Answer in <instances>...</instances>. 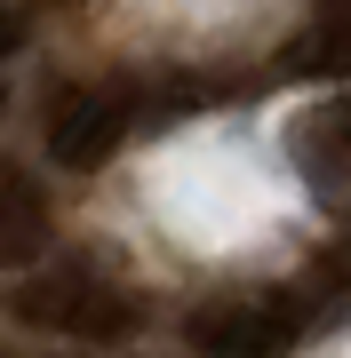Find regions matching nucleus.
<instances>
[{"mask_svg":"<svg viewBox=\"0 0 351 358\" xmlns=\"http://www.w3.org/2000/svg\"><path fill=\"white\" fill-rule=\"evenodd\" d=\"M184 334H192L200 358H287L312 334V310H303L296 287H280V294H223V303H200Z\"/></svg>","mask_w":351,"mask_h":358,"instance_id":"obj_2","label":"nucleus"},{"mask_svg":"<svg viewBox=\"0 0 351 358\" xmlns=\"http://www.w3.org/2000/svg\"><path fill=\"white\" fill-rule=\"evenodd\" d=\"M40 247H48V199L32 192V176L0 167V271L40 263Z\"/></svg>","mask_w":351,"mask_h":358,"instance_id":"obj_5","label":"nucleus"},{"mask_svg":"<svg viewBox=\"0 0 351 358\" xmlns=\"http://www.w3.org/2000/svg\"><path fill=\"white\" fill-rule=\"evenodd\" d=\"M8 40H16V24H8V16H0V56H8Z\"/></svg>","mask_w":351,"mask_h":358,"instance_id":"obj_8","label":"nucleus"},{"mask_svg":"<svg viewBox=\"0 0 351 358\" xmlns=\"http://www.w3.org/2000/svg\"><path fill=\"white\" fill-rule=\"evenodd\" d=\"M8 319H25L40 334H80V343H128L136 334V294L112 287L104 271L56 263V271L8 279Z\"/></svg>","mask_w":351,"mask_h":358,"instance_id":"obj_1","label":"nucleus"},{"mask_svg":"<svg viewBox=\"0 0 351 358\" xmlns=\"http://www.w3.org/2000/svg\"><path fill=\"white\" fill-rule=\"evenodd\" d=\"M296 294H303V310H312V327L351 319V247H327V255H319V271H312Z\"/></svg>","mask_w":351,"mask_h":358,"instance_id":"obj_7","label":"nucleus"},{"mask_svg":"<svg viewBox=\"0 0 351 358\" xmlns=\"http://www.w3.org/2000/svg\"><path fill=\"white\" fill-rule=\"evenodd\" d=\"M287 152H296V176L312 183L319 199L351 192V96H327L287 128Z\"/></svg>","mask_w":351,"mask_h":358,"instance_id":"obj_4","label":"nucleus"},{"mask_svg":"<svg viewBox=\"0 0 351 358\" xmlns=\"http://www.w3.org/2000/svg\"><path fill=\"white\" fill-rule=\"evenodd\" d=\"M128 128H136V96L128 88H80V96H64L48 112V159L56 167H104Z\"/></svg>","mask_w":351,"mask_h":358,"instance_id":"obj_3","label":"nucleus"},{"mask_svg":"<svg viewBox=\"0 0 351 358\" xmlns=\"http://www.w3.org/2000/svg\"><path fill=\"white\" fill-rule=\"evenodd\" d=\"M280 72H287V80H336V72H351V8L327 16L319 32H303L296 48L280 56Z\"/></svg>","mask_w":351,"mask_h":358,"instance_id":"obj_6","label":"nucleus"},{"mask_svg":"<svg viewBox=\"0 0 351 358\" xmlns=\"http://www.w3.org/2000/svg\"><path fill=\"white\" fill-rule=\"evenodd\" d=\"M0 358H8V350H0Z\"/></svg>","mask_w":351,"mask_h":358,"instance_id":"obj_9","label":"nucleus"}]
</instances>
